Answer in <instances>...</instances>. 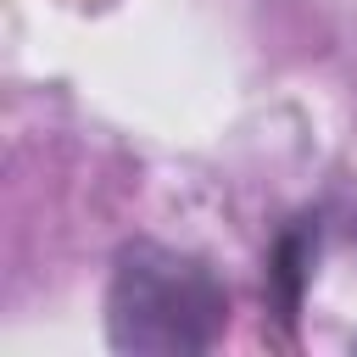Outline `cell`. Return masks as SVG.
I'll return each mask as SVG.
<instances>
[{"mask_svg":"<svg viewBox=\"0 0 357 357\" xmlns=\"http://www.w3.org/2000/svg\"><path fill=\"white\" fill-rule=\"evenodd\" d=\"M229 324V296L206 262L167 245H128L112 268L106 329L123 351H206Z\"/></svg>","mask_w":357,"mask_h":357,"instance_id":"obj_1","label":"cell"}]
</instances>
